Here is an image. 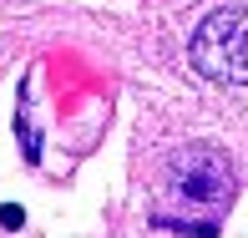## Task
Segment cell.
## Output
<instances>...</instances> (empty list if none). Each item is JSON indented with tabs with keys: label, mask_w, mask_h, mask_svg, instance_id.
<instances>
[{
	"label": "cell",
	"mask_w": 248,
	"mask_h": 238,
	"mask_svg": "<svg viewBox=\"0 0 248 238\" xmlns=\"http://www.w3.org/2000/svg\"><path fill=\"white\" fill-rule=\"evenodd\" d=\"M162 192L167 203H183V208H202L208 223L218 228V213L233 208L238 198V173H233V157L218 142H183L167 157L162 173Z\"/></svg>",
	"instance_id": "1"
},
{
	"label": "cell",
	"mask_w": 248,
	"mask_h": 238,
	"mask_svg": "<svg viewBox=\"0 0 248 238\" xmlns=\"http://www.w3.org/2000/svg\"><path fill=\"white\" fill-rule=\"evenodd\" d=\"M187 61L202 81L248 86V10L243 5L208 10L187 36Z\"/></svg>",
	"instance_id": "2"
}]
</instances>
